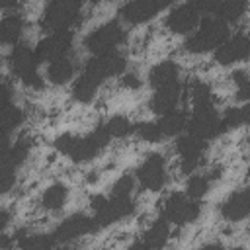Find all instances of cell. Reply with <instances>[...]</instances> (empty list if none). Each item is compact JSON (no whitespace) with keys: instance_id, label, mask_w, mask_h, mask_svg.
I'll use <instances>...</instances> for the list:
<instances>
[{"instance_id":"cell-37","label":"cell","mask_w":250,"mask_h":250,"mask_svg":"<svg viewBox=\"0 0 250 250\" xmlns=\"http://www.w3.org/2000/svg\"><path fill=\"white\" fill-rule=\"evenodd\" d=\"M191 2H193V6L199 10V14H201V12H203V14H209V12H215L223 0H191Z\"/></svg>"},{"instance_id":"cell-6","label":"cell","mask_w":250,"mask_h":250,"mask_svg":"<svg viewBox=\"0 0 250 250\" xmlns=\"http://www.w3.org/2000/svg\"><path fill=\"white\" fill-rule=\"evenodd\" d=\"M199 203L195 199H191L189 195L186 193H180V191H174L170 193L164 203H162V217L164 221L172 223V225H188V223H193L197 217H199Z\"/></svg>"},{"instance_id":"cell-18","label":"cell","mask_w":250,"mask_h":250,"mask_svg":"<svg viewBox=\"0 0 250 250\" xmlns=\"http://www.w3.org/2000/svg\"><path fill=\"white\" fill-rule=\"evenodd\" d=\"M248 211H250L248 189H240V191L230 193L221 207V215L227 221H242V219H246Z\"/></svg>"},{"instance_id":"cell-25","label":"cell","mask_w":250,"mask_h":250,"mask_svg":"<svg viewBox=\"0 0 250 250\" xmlns=\"http://www.w3.org/2000/svg\"><path fill=\"white\" fill-rule=\"evenodd\" d=\"M66 197H68V188L64 184H53L45 189V193L41 197V205L49 211H57L64 205Z\"/></svg>"},{"instance_id":"cell-11","label":"cell","mask_w":250,"mask_h":250,"mask_svg":"<svg viewBox=\"0 0 250 250\" xmlns=\"http://www.w3.org/2000/svg\"><path fill=\"white\" fill-rule=\"evenodd\" d=\"M137 176H139V182L145 189H150V191H158L164 182H166V162H164V156L158 154V152H152L145 158V162L141 164V168L137 170Z\"/></svg>"},{"instance_id":"cell-27","label":"cell","mask_w":250,"mask_h":250,"mask_svg":"<svg viewBox=\"0 0 250 250\" xmlns=\"http://www.w3.org/2000/svg\"><path fill=\"white\" fill-rule=\"evenodd\" d=\"M21 121H23V111L18 105L12 104L0 105V133L10 135Z\"/></svg>"},{"instance_id":"cell-15","label":"cell","mask_w":250,"mask_h":250,"mask_svg":"<svg viewBox=\"0 0 250 250\" xmlns=\"http://www.w3.org/2000/svg\"><path fill=\"white\" fill-rule=\"evenodd\" d=\"M199 21V10L193 6V2H186L180 4L178 8H174L170 12V16L166 18V27L172 33H188L195 27V23Z\"/></svg>"},{"instance_id":"cell-2","label":"cell","mask_w":250,"mask_h":250,"mask_svg":"<svg viewBox=\"0 0 250 250\" xmlns=\"http://www.w3.org/2000/svg\"><path fill=\"white\" fill-rule=\"evenodd\" d=\"M225 39H229V25L219 18H205L199 29L186 41V51L193 55H201L217 49Z\"/></svg>"},{"instance_id":"cell-17","label":"cell","mask_w":250,"mask_h":250,"mask_svg":"<svg viewBox=\"0 0 250 250\" xmlns=\"http://www.w3.org/2000/svg\"><path fill=\"white\" fill-rule=\"evenodd\" d=\"M180 96H182V88H180L178 82H174L170 86L154 90V94L148 102V107H150V111H154L158 115H164V113L176 109V105L180 102Z\"/></svg>"},{"instance_id":"cell-31","label":"cell","mask_w":250,"mask_h":250,"mask_svg":"<svg viewBox=\"0 0 250 250\" xmlns=\"http://www.w3.org/2000/svg\"><path fill=\"white\" fill-rule=\"evenodd\" d=\"M133 129H135V133H137L143 141H146V143H158V141H162V139H164L156 121L139 123V125H133Z\"/></svg>"},{"instance_id":"cell-16","label":"cell","mask_w":250,"mask_h":250,"mask_svg":"<svg viewBox=\"0 0 250 250\" xmlns=\"http://www.w3.org/2000/svg\"><path fill=\"white\" fill-rule=\"evenodd\" d=\"M246 57H248V37L244 33H238L232 39H225L215 49V61L223 66H229Z\"/></svg>"},{"instance_id":"cell-38","label":"cell","mask_w":250,"mask_h":250,"mask_svg":"<svg viewBox=\"0 0 250 250\" xmlns=\"http://www.w3.org/2000/svg\"><path fill=\"white\" fill-rule=\"evenodd\" d=\"M12 100V88L8 84H0V105L10 104Z\"/></svg>"},{"instance_id":"cell-5","label":"cell","mask_w":250,"mask_h":250,"mask_svg":"<svg viewBox=\"0 0 250 250\" xmlns=\"http://www.w3.org/2000/svg\"><path fill=\"white\" fill-rule=\"evenodd\" d=\"M82 10V0H51L43 12L41 27L45 31H59L68 29L78 20Z\"/></svg>"},{"instance_id":"cell-28","label":"cell","mask_w":250,"mask_h":250,"mask_svg":"<svg viewBox=\"0 0 250 250\" xmlns=\"http://www.w3.org/2000/svg\"><path fill=\"white\" fill-rule=\"evenodd\" d=\"M98 86H100V84H98L96 80H92L90 76H86V74L82 72V76L74 82L72 96H74V100H78V102H82V104H88V102L94 98Z\"/></svg>"},{"instance_id":"cell-23","label":"cell","mask_w":250,"mask_h":250,"mask_svg":"<svg viewBox=\"0 0 250 250\" xmlns=\"http://www.w3.org/2000/svg\"><path fill=\"white\" fill-rule=\"evenodd\" d=\"M215 12H217V18L223 20L225 23H234L244 16L246 0H223Z\"/></svg>"},{"instance_id":"cell-34","label":"cell","mask_w":250,"mask_h":250,"mask_svg":"<svg viewBox=\"0 0 250 250\" xmlns=\"http://www.w3.org/2000/svg\"><path fill=\"white\" fill-rule=\"evenodd\" d=\"M232 78H234V82L238 84V92H236L238 100H248L250 86H248V74H246V70H236V72L232 74Z\"/></svg>"},{"instance_id":"cell-14","label":"cell","mask_w":250,"mask_h":250,"mask_svg":"<svg viewBox=\"0 0 250 250\" xmlns=\"http://www.w3.org/2000/svg\"><path fill=\"white\" fill-rule=\"evenodd\" d=\"M205 141L188 133V135H182L178 137L176 141V150L182 158V172L189 174L193 172L197 166H199V160H201V154L205 152Z\"/></svg>"},{"instance_id":"cell-35","label":"cell","mask_w":250,"mask_h":250,"mask_svg":"<svg viewBox=\"0 0 250 250\" xmlns=\"http://www.w3.org/2000/svg\"><path fill=\"white\" fill-rule=\"evenodd\" d=\"M16 182V170L14 168H6V166H0V193H6L12 189Z\"/></svg>"},{"instance_id":"cell-32","label":"cell","mask_w":250,"mask_h":250,"mask_svg":"<svg viewBox=\"0 0 250 250\" xmlns=\"http://www.w3.org/2000/svg\"><path fill=\"white\" fill-rule=\"evenodd\" d=\"M209 182H211V178L209 176H191L189 180H188V195L191 197V199H199V197H203L207 191H209Z\"/></svg>"},{"instance_id":"cell-24","label":"cell","mask_w":250,"mask_h":250,"mask_svg":"<svg viewBox=\"0 0 250 250\" xmlns=\"http://www.w3.org/2000/svg\"><path fill=\"white\" fill-rule=\"evenodd\" d=\"M21 29H23V20L20 16H8L0 20V43H6V45L18 43Z\"/></svg>"},{"instance_id":"cell-22","label":"cell","mask_w":250,"mask_h":250,"mask_svg":"<svg viewBox=\"0 0 250 250\" xmlns=\"http://www.w3.org/2000/svg\"><path fill=\"white\" fill-rule=\"evenodd\" d=\"M72 74H74V66H72V62L66 57L55 59L47 66V78L53 84H64V82H68L72 78Z\"/></svg>"},{"instance_id":"cell-20","label":"cell","mask_w":250,"mask_h":250,"mask_svg":"<svg viewBox=\"0 0 250 250\" xmlns=\"http://www.w3.org/2000/svg\"><path fill=\"white\" fill-rule=\"evenodd\" d=\"M170 230L166 221H156L150 225V229L143 234V242L135 244V246H143V248H162L168 242Z\"/></svg>"},{"instance_id":"cell-36","label":"cell","mask_w":250,"mask_h":250,"mask_svg":"<svg viewBox=\"0 0 250 250\" xmlns=\"http://www.w3.org/2000/svg\"><path fill=\"white\" fill-rule=\"evenodd\" d=\"M133 178L131 176H121L115 184H113V189H111V195H131L133 191Z\"/></svg>"},{"instance_id":"cell-10","label":"cell","mask_w":250,"mask_h":250,"mask_svg":"<svg viewBox=\"0 0 250 250\" xmlns=\"http://www.w3.org/2000/svg\"><path fill=\"white\" fill-rule=\"evenodd\" d=\"M186 127L189 129L191 135H195L203 141L217 137L221 133V129H219V115H217L213 104L193 107V113H191L189 121L186 123Z\"/></svg>"},{"instance_id":"cell-4","label":"cell","mask_w":250,"mask_h":250,"mask_svg":"<svg viewBox=\"0 0 250 250\" xmlns=\"http://www.w3.org/2000/svg\"><path fill=\"white\" fill-rule=\"evenodd\" d=\"M8 64L14 76H18L27 88H43V78L37 72V57L27 45H16L8 57Z\"/></svg>"},{"instance_id":"cell-42","label":"cell","mask_w":250,"mask_h":250,"mask_svg":"<svg viewBox=\"0 0 250 250\" xmlns=\"http://www.w3.org/2000/svg\"><path fill=\"white\" fill-rule=\"evenodd\" d=\"M16 4H18V0H0V8H12Z\"/></svg>"},{"instance_id":"cell-8","label":"cell","mask_w":250,"mask_h":250,"mask_svg":"<svg viewBox=\"0 0 250 250\" xmlns=\"http://www.w3.org/2000/svg\"><path fill=\"white\" fill-rule=\"evenodd\" d=\"M125 39V31L119 25V21H107L104 25H100L98 29H94L86 39H84V47L94 53H105V51H113L121 41Z\"/></svg>"},{"instance_id":"cell-3","label":"cell","mask_w":250,"mask_h":250,"mask_svg":"<svg viewBox=\"0 0 250 250\" xmlns=\"http://www.w3.org/2000/svg\"><path fill=\"white\" fill-rule=\"evenodd\" d=\"M92 209H94V221L98 227H105L111 223H117L119 219L127 217L133 213L135 203L131 195H94L90 199Z\"/></svg>"},{"instance_id":"cell-21","label":"cell","mask_w":250,"mask_h":250,"mask_svg":"<svg viewBox=\"0 0 250 250\" xmlns=\"http://www.w3.org/2000/svg\"><path fill=\"white\" fill-rule=\"evenodd\" d=\"M156 123H158V127H160L162 137H174V135H180V133L186 129L188 117H186L184 111H168V113H164Z\"/></svg>"},{"instance_id":"cell-29","label":"cell","mask_w":250,"mask_h":250,"mask_svg":"<svg viewBox=\"0 0 250 250\" xmlns=\"http://www.w3.org/2000/svg\"><path fill=\"white\" fill-rule=\"evenodd\" d=\"M191 102H193V107H197V105H211L213 104L211 86L207 82L195 80L191 84Z\"/></svg>"},{"instance_id":"cell-7","label":"cell","mask_w":250,"mask_h":250,"mask_svg":"<svg viewBox=\"0 0 250 250\" xmlns=\"http://www.w3.org/2000/svg\"><path fill=\"white\" fill-rule=\"evenodd\" d=\"M125 57L115 53V51H105V53H100L96 57H92L86 66H84V74L90 76L92 80H96L98 84H102L105 78L109 76H115V74H121L125 70Z\"/></svg>"},{"instance_id":"cell-30","label":"cell","mask_w":250,"mask_h":250,"mask_svg":"<svg viewBox=\"0 0 250 250\" xmlns=\"http://www.w3.org/2000/svg\"><path fill=\"white\" fill-rule=\"evenodd\" d=\"M104 129L107 131L109 137H125V135H129V133L133 131V125H131V121H129L127 117H123V115H113V117L104 125Z\"/></svg>"},{"instance_id":"cell-41","label":"cell","mask_w":250,"mask_h":250,"mask_svg":"<svg viewBox=\"0 0 250 250\" xmlns=\"http://www.w3.org/2000/svg\"><path fill=\"white\" fill-rule=\"evenodd\" d=\"M8 246H12V240H10L8 236L0 234V248H8Z\"/></svg>"},{"instance_id":"cell-1","label":"cell","mask_w":250,"mask_h":250,"mask_svg":"<svg viewBox=\"0 0 250 250\" xmlns=\"http://www.w3.org/2000/svg\"><path fill=\"white\" fill-rule=\"evenodd\" d=\"M109 143V135L104 127L96 129L94 133H88L84 137L76 135H61L55 139V148L66 156H70L74 162H86L94 158L105 145Z\"/></svg>"},{"instance_id":"cell-19","label":"cell","mask_w":250,"mask_h":250,"mask_svg":"<svg viewBox=\"0 0 250 250\" xmlns=\"http://www.w3.org/2000/svg\"><path fill=\"white\" fill-rule=\"evenodd\" d=\"M178 76H180L178 64L172 62V61H164V62H158L156 66L150 68L148 82L154 90H158V88H164V86H170V84L178 82Z\"/></svg>"},{"instance_id":"cell-13","label":"cell","mask_w":250,"mask_h":250,"mask_svg":"<svg viewBox=\"0 0 250 250\" xmlns=\"http://www.w3.org/2000/svg\"><path fill=\"white\" fill-rule=\"evenodd\" d=\"M98 225L94 219L86 217L84 213H76V215H70L68 219H64L53 232V238L55 242H70L78 236H84L92 230H96Z\"/></svg>"},{"instance_id":"cell-33","label":"cell","mask_w":250,"mask_h":250,"mask_svg":"<svg viewBox=\"0 0 250 250\" xmlns=\"http://www.w3.org/2000/svg\"><path fill=\"white\" fill-rule=\"evenodd\" d=\"M55 244V238L49 234H29L27 238H21L18 242V246L21 248H31V250H43V248H51Z\"/></svg>"},{"instance_id":"cell-40","label":"cell","mask_w":250,"mask_h":250,"mask_svg":"<svg viewBox=\"0 0 250 250\" xmlns=\"http://www.w3.org/2000/svg\"><path fill=\"white\" fill-rule=\"evenodd\" d=\"M8 223H10V213L8 211H0V232L6 229Z\"/></svg>"},{"instance_id":"cell-26","label":"cell","mask_w":250,"mask_h":250,"mask_svg":"<svg viewBox=\"0 0 250 250\" xmlns=\"http://www.w3.org/2000/svg\"><path fill=\"white\" fill-rule=\"evenodd\" d=\"M250 117V109L248 105H242V107H230L225 111V115L219 119V129L221 133L225 131H230V129H236L240 125H244Z\"/></svg>"},{"instance_id":"cell-12","label":"cell","mask_w":250,"mask_h":250,"mask_svg":"<svg viewBox=\"0 0 250 250\" xmlns=\"http://www.w3.org/2000/svg\"><path fill=\"white\" fill-rule=\"evenodd\" d=\"M172 2L174 0H131L119 10V14L129 23H143L168 8Z\"/></svg>"},{"instance_id":"cell-9","label":"cell","mask_w":250,"mask_h":250,"mask_svg":"<svg viewBox=\"0 0 250 250\" xmlns=\"http://www.w3.org/2000/svg\"><path fill=\"white\" fill-rule=\"evenodd\" d=\"M72 31L68 29H59V31H53L51 35H47L45 39H41L35 47V57L39 62H51L55 59H61L64 57L70 47H72Z\"/></svg>"},{"instance_id":"cell-39","label":"cell","mask_w":250,"mask_h":250,"mask_svg":"<svg viewBox=\"0 0 250 250\" xmlns=\"http://www.w3.org/2000/svg\"><path fill=\"white\" fill-rule=\"evenodd\" d=\"M121 84H123L125 88H139V86H141V80H139L135 74H125L123 80H121Z\"/></svg>"}]
</instances>
